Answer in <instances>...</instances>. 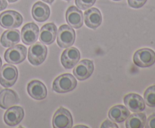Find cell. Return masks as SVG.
<instances>
[{"instance_id": "31", "label": "cell", "mask_w": 155, "mask_h": 128, "mask_svg": "<svg viewBox=\"0 0 155 128\" xmlns=\"http://www.w3.org/2000/svg\"><path fill=\"white\" fill-rule=\"evenodd\" d=\"M1 68H2V60H1V57H0V70H1Z\"/></svg>"}, {"instance_id": "7", "label": "cell", "mask_w": 155, "mask_h": 128, "mask_svg": "<svg viewBox=\"0 0 155 128\" xmlns=\"http://www.w3.org/2000/svg\"><path fill=\"white\" fill-rule=\"evenodd\" d=\"M27 56V48L22 45H15L10 47L4 54L5 60L10 64H19L22 63Z\"/></svg>"}, {"instance_id": "34", "label": "cell", "mask_w": 155, "mask_h": 128, "mask_svg": "<svg viewBox=\"0 0 155 128\" xmlns=\"http://www.w3.org/2000/svg\"><path fill=\"white\" fill-rule=\"evenodd\" d=\"M66 1H71V0H66Z\"/></svg>"}, {"instance_id": "15", "label": "cell", "mask_w": 155, "mask_h": 128, "mask_svg": "<svg viewBox=\"0 0 155 128\" xmlns=\"http://www.w3.org/2000/svg\"><path fill=\"white\" fill-rule=\"evenodd\" d=\"M27 92L32 98L37 100L45 99L47 96V89L45 84L37 80H33L29 83Z\"/></svg>"}, {"instance_id": "11", "label": "cell", "mask_w": 155, "mask_h": 128, "mask_svg": "<svg viewBox=\"0 0 155 128\" xmlns=\"http://www.w3.org/2000/svg\"><path fill=\"white\" fill-rule=\"evenodd\" d=\"M39 27L34 23L26 24L21 30V39L25 45H30L37 41L39 36Z\"/></svg>"}, {"instance_id": "21", "label": "cell", "mask_w": 155, "mask_h": 128, "mask_svg": "<svg viewBox=\"0 0 155 128\" xmlns=\"http://www.w3.org/2000/svg\"><path fill=\"white\" fill-rule=\"evenodd\" d=\"M20 40H21V36H20L19 30L12 29L5 31L2 33L0 42L2 46L10 48L19 43Z\"/></svg>"}, {"instance_id": "13", "label": "cell", "mask_w": 155, "mask_h": 128, "mask_svg": "<svg viewBox=\"0 0 155 128\" xmlns=\"http://www.w3.org/2000/svg\"><path fill=\"white\" fill-rule=\"evenodd\" d=\"M24 111L21 106L10 107L4 114L5 123L11 126H16L23 120Z\"/></svg>"}, {"instance_id": "29", "label": "cell", "mask_w": 155, "mask_h": 128, "mask_svg": "<svg viewBox=\"0 0 155 128\" xmlns=\"http://www.w3.org/2000/svg\"><path fill=\"white\" fill-rule=\"evenodd\" d=\"M42 1L45 2H46V3H48V4H51V3H52L54 0H42Z\"/></svg>"}, {"instance_id": "30", "label": "cell", "mask_w": 155, "mask_h": 128, "mask_svg": "<svg viewBox=\"0 0 155 128\" xmlns=\"http://www.w3.org/2000/svg\"><path fill=\"white\" fill-rule=\"evenodd\" d=\"M8 1L9 2H17L18 0H8Z\"/></svg>"}, {"instance_id": "19", "label": "cell", "mask_w": 155, "mask_h": 128, "mask_svg": "<svg viewBox=\"0 0 155 128\" xmlns=\"http://www.w3.org/2000/svg\"><path fill=\"white\" fill-rule=\"evenodd\" d=\"M32 15L35 20L37 22H44L49 17V7L42 2L35 3L32 8Z\"/></svg>"}, {"instance_id": "5", "label": "cell", "mask_w": 155, "mask_h": 128, "mask_svg": "<svg viewBox=\"0 0 155 128\" xmlns=\"http://www.w3.org/2000/svg\"><path fill=\"white\" fill-rule=\"evenodd\" d=\"M18 71L12 64H5L0 70V84L4 87H10L17 81Z\"/></svg>"}, {"instance_id": "16", "label": "cell", "mask_w": 155, "mask_h": 128, "mask_svg": "<svg viewBox=\"0 0 155 128\" xmlns=\"http://www.w3.org/2000/svg\"><path fill=\"white\" fill-rule=\"evenodd\" d=\"M84 21L86 25L91 29H96L102 22V17L100 11L96 8H92L84 13Z\"/></svg>"}, {"instance_id": "24", "label": "cell", "mask_w": 155, "mask_h": 128, "mask_svg": "<svg viewBox=\"0 0 155 128\" xmlns=\"http://www.w3.org/2000/svg\"><path fill=\"white\" fill-rule=\"evenodd\" d=\"M96 0H75L77 7L81 10H86L92 7L95 3Z\"/></svg>"}, {"instance_id": "18", "label": "cell", "mask_w": 155, "mask_h": 128, "mask_svg": "<svg viewBox=\"0 0 155 128\" xmlns=\"http://www.w3.org/2000/svg\"><path fill=\"white\" fill-rule=\"evenodd\" d=\"M19 102V98L14 90L5 89L0 92V107L8 109Z\"/></svg>"}, {"instance_id": "28", "label": "cell", "mask_w": 155, "mask_h": 128, "mask_svg": "<svg viewBox=\"0 0 155 128\" xmlns=\"http://www.w3.org/2000/svg\"><path fill=\"white\" fill-rule=\"evenodd\" d=\"M8 3L6 0H0V11L5 10L7 8Z\"/></svg>"}, {"instance_id": "10", "label": "cell", "mask_w": 155, "mask_h": 128, "mask_svg": "<svg viewBox=\"0 0 155 128\" xmlns=\"http://www.w3.org/2000/svg\"><path fill=\"white\" fill-rule=\"evenodd\" d=\"M94 70L93 62L89 60H83L77 63L73 72L76 78L80 81H83L92 75Z\"/></svg>"}, {"instance_id": "33", "label": "cell", "mask_w": 155, "mask_h": 128, "mask_svg": "<svg viewBox=\"0 0 155 128\" xmlns=\"http://www.w3.org/2000/svg\"><path fill=\"white\" fill-rule=\"evenodd\" d=\"M114 1H120V0H114Z\"/></svg>"}, {"instance_id": "8", "label": "cell", "mask_w": 155, "mask_h": 128, "mask_svg": "<svg viewBox=\"0 0 155 128\" xmlns=\"http://www.w3.org/2000/svg\"><path fill=\"white\" fill-rule=\"evenodd\" d=\"M53 126L55 128H71L73 126V118L71 112L61 107L56 111L52 119Z\"/></svg>"}, {"instance_id": "1", "label": "cell", "mask_w": 155, "mask_h": 128, "mask_svg": "<svg viewBox=\"0 0 155 128\" xmlns=\"http://www.w3.org/2000/svg\"><path fill=\"white\" fill-rule=\"evenodd\" d=\"M77 80L71 74L65 73L60 75L53 82L52 88L57 93H68L76 88Z\"/></svg>"}, {"instance_id": "3", "label": "cell", "mask_w": 155, "mask_h": 128, "mask_svg": "<svg viewBox=\"0 0 155 128\" xmlns=\"http://www.w3.org/2000/svg\"><path fill=\"white\" fill-rule=\"evenodd\" d=\"M58 45L63 48L71 47L74 43L76 38L75 31L68 25H62L59 27L58 31Z\"/></svg>"}, {"instance_id": "23", "label": "cell", "mask_w": 155, "mask_h": 128, "mask_svg": "<svg viewBox=\"0 0 155 128\" xmlns=\"http://www.w3.org/2000/svg\"><path fill=\"white\" fill-rule=\"evenodd\" d=\"M144 99L148 106L155 107V85L147 88L144 93Z\"/></svg>"}, {"instance_id": "6", "label": "cell", "mask_w": 155, "mask_h": 128, "mask_svg": "<svg viewBox=\"0 0 155 128\" xmlns=\"http://www.w3.org/2000/svg\"><path fill=\"white\" fill-rule=\"evenodd\" d=\"M23 22V17L18 12L6 11L0 14V25L5 29L18 28Z\"/></svg>"}, {"instance_id": "22", "label": "cell", "mask_w": 155, "mask_h": 128, "mask_svg": "<svg viewBox=\"0 0 155 128\" xmlns=\"http://www.w3.org/2000/svg\"><path fill=\"white\" fill-rule=\"evenodd\" d=\"M146 123V115L144 113L136 112L129 116L126 121L127 128H143Z\"/></svg>"}, {"instance_id": "9", "label": "cell", "mask_w": 155, "mask_h": 128, "mask_svg": "<svg viewBox=\"0 0 155 128\" xmlns=\"http://www.w3.org/2000/svg\"><path fill=\"white\" fill-rule=\"evenodd\" d=\"M80 58V53L77 48L71 47L65 50L61 54V61L65 69H72L77 64Z\"/></svg>"}, {"instance_id": "32", "label": "cell", "mask_w": 155, "mask_h": 128, "mask_svg": "<svg viewBox=\"0 0 155 128\" xmlns=\"http://www.w3.org/2000/svg\"><path fill=\"white\" fill-rule=\"evenodd\" d=\"M75 127L76 128H77V127H86V126H76Z\"/></svg>"}, {"instance_id": "20", "label": "cell", "mask_w": 155, "mask_h": 128, "mask_svg": "<svg viewBox=\"0 0 155 128\" xmlns=\"http://www.w3.org/2000/svg\"><path fill=\"white\" fill-rule=\"evenodd\" d=\"M130 114V112L127 107L122 105H117L110 108L108 112V117L112 121L122 123L127 120Z\"/></svg>"}, {"instance_id": "26", "label": "cell", "mask_w": 155, "mask_h": 128, "mask_svg": "<svg viewBox=\"0 0 155 128\" xmlns=\"http://www.w3.org/2000/svg\"><path fill=\"white\" fill-rule=\"evenodd\" d=\"M145 126L146 128H155V114H151L148 117Z\"/></svg>"}, {"instance_id": "12", "label": "cell", "mask_w": 155, "mask_h": 128, "mask_svg": "<svg viewBox=\"0 0 155 128\" xmlns=\"http://www.w3.org/2000/svg\"><path fill=\"white\" fill-rule=\"evenodd\" d=\"M126 107L133 112H141L145 108V102L143 98L136 93H129L124 97Z\"/></svg>"}, {"instance_id": "17", "label": "cell", "mask_w": 155, "mask_h": 128, "mask_svg": "<svg viewBox=\"0 0 155 128\" xmlns=\"http://www.w3.org/2000/svg\"><path fill=\"white\" fill-rule=\"evenodd\" d=\"M57 33V27L53 23L45 24L41 28L39 36L40 42L45 45H51L55 40Z\"/></svg>"}, {"instance_id": "4", "label": "cell", "mask_w": 155, "mask_h": 128, "mask_svg": "<svg viewBox=\"0 0 155 128\" xmlns=\"http://www.w3.org/2000/svg\"><path fill=\"white\" fill-rule=\"evenodd\" d=\"M133 61L139 67H149L155 63V52L150 48L138 50L133 56Z\"/></svg>"}, {"instance_id": "14", "label": "cell", "mask_w": 155, "mask_h": 128, "mask_svg": "<svg viewBox=\"0 0 155 128\" xmlns=\"http://www.w3.org/2000/svg\"><path fill=\"white\" fill-rule=\"evenodd\" d=\"M66 20L72 28H80L83 24V12L75 6H71L67 10Z\"/></svg>"}, {"instance_id": "2", "label": "cell", "mask_w": 155, "mask_h": 128, "mask_svg": "<svg viewBox=\"0 0 155 128\" xmlns=\"http://www.w3.org/2000/svg\"><path fill=\"white\" fill-rule=\"evenodd\" d=\"M46 46L41 42L33 44L29 48L28 60L33 66H39L44 62L47 56Z\"/></svg>"}, {"instance_id": "27", "label": "cell", "mask_w": 155, "mask_h": 128, "mask_svg": "<svg viewBox=\"0 0 155 128\" xmlns=\"http://www.w3.org/2000/svg\"><path fill=\"white\" fill-rule=\"evenodd\" d=\"M101 127L102 128H107V127H115L118 128L117 125H116V123H113V122L110 121V120H107L102 123V125L101 126Z\"/></svg>"}, {"instance_id": "25", "label": "cell", "mask_w": 155, "mask_h": 128, "mask_svg": "<svg viewBox=\"0 0 155 128\" xmlns=\"http://www.w3.org/2000/svg\"><path fill=\"white\" fill-rule=\"evenodd\" d=\"M147 0H128L129 5L133 8H142L146 3Z\"/></svg>"}]
</instances>
